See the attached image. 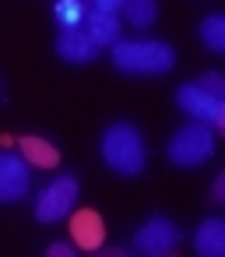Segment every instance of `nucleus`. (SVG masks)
<instances>
[{
	"mask_svg": "<svg viewBox=\"0 0 225 257\" xmlns=\"http://www.w3.org/2000/svg\"><path fill=\"white\" fill-rule=\"evenodd\" d=\"M74 201H78V180H74V176H57V180L39 194V201H36V218H39V222H57V218H64V215H71Z\"/></svg>",
	"mask_w": 225,
	"mask_h": 257,
	"instance_id": "nucleus-5",
	"label": "nucleus"
},
{
	"mask_svg": "<svg viewBox=\"0 0 225 257\" xmlns=\"http://www.w3.org/2000/svg\"><path fill=\"white\" fill-rule=\"evenodd\" d=\"M113 50V67L127 74H165L176 67V50L158 39H120L109 46Z\"/></svg>",
	"mask_w": 225,
	"mask_h": 257,
	"instance_id": "nucleus-1",
	"label": "nucleus"
},
{
	"mask_svg": "<svg viewBox=\"0 0 225 257\" xmlns=\"http://www.w3.org/2000/svg\"><path fill=\"white\" fill-rule=\"evenodd\" d=\"M102 159L120 176H141L148 162V145L134 123H113L102 134Z\"/></svg>",
	"mask_w": 225,
	"mask_h": 257,
	"instance_id": "nucleus-2",
	"label": "nucleus"
},
{
	"mask_svg": "<svg viewBox=\"0 0 225 257\" xmlns=\"http://www.w3.org/2000/svg\"><path fill=\"white\" fill-rule=\"evenodd\" d=\"M32 187V173L29 162L22 155L0 152V204H18Z\"/></svg>",
	"mask_w": 225,
	"mask_h": 257,
	"instance_id": "nucleus-7",
	"label": "nucleus"
},
{
	"mask_svg": "<svg viewBox=\"0 0 225 257\" xmlns=\"http://www.w3.org/2000/svg\"><path fill=\"white\" fill-rule=\"evenodd\" d=\"M225 201V173H218L214 187H211V204H221Z\"/></svg>",
	"mask_w": 225,
	"mask_h": 257,
	"instance_id": "nucleus-17",
	"label": "nucleus"
},
{
	"mask_svg": "<svg viewBox=\"0 0 225 257\" xmlns=\"http://www.w3.org/2000/svg\"><path fill=\"white\" fill-rule=\"evenodd\" d=\"M81 29L88 32V39H92L95 46H113V43H120V18H116L113 11L88 8V15H85Z\"/></svg>",
	"mask_w": 225,
	"mask_h": 257,
	"instance_id": "nucleus-10",
	"label": "nucleus"
},
{
	"mask_svg": "<svg viewBox=\"0 0 225 257\" xmlns=\"http://www.w3.org/2000/svg\"><path fill=\"white\" fill-rule=\"evenodd\" d=\"M92 4H95L99 11H113V15H116V11L123 8V0H92Z\"/></svg>",
	"mask_w": 225,
	"mask_h": 257,
	"instance_id": "nucleus-18",
	"label": "nucleus"
},
{
	"mask_svg": "<svg viewBox=\"0 0 225 257\" xmlns=\"http://www.w3.org/2000/svg\"><path fill=\"white\" fill-rule=\"evenodd\" d=\"M123 11H127V22L134 29H148L158 18V4H155V0H123Z\"/></svg>",
	"mask_w": 225,
	"mask_h": 257,
	"instance_id": "nucleus-14",
	"label": "nucleus"
},
{
	"mask_svg": "<svg viewBox=\"0 0 225 257\" xmlns=\"http://www.w3.org/2000/svg\"><path fill=\"white\" fill-rule=\"evenodd\" d=\"M57 53L67 60V64H92L95 60V53H99V46L88 39V32L78 25V29H60V36H57Z\"/></svg>",
	"mask_w": 225,
	"mask_h": 257,
	"instance_id": "nucleus-8",
	"label": "nucleus"
},
{
	"mask_svg": "<svg viewBox=\"0 0 225 257\" xmlns=\"http://www.w3.org/2000/svg\"><path fill=\"white\" fill-rule=\"evenodd\" d=\"M200 92H207V95H214V99H225V78L218 74V71H207V74H200L197 81H193Z\"/></svg>",
	"mask_w": 225,
	"mask_h": 257,
	"instance_id": "nucleus-16",
	"label": "nucleus"
},
{
	"mask_svg": "<svg viewBox=\"0 0 225 257\" xmlns=\"http://www.w3.org/2000/svg\"><path fill=\"white\" fill-rule=\"evenodd\" d=\"M134 246L148 257H162L169 250L179 246V229L172 218H162V215H151L137 232H134Z\"/></svg>",
	"mask_w": 225,
	"mask_h": 257,
	"instance_id": "nucleus-6",
	"label": "nucleus"
},
{
	"mask_svg": "<svg viewBox=\"0 0 225 257\" xmlns=\"http://www.w3.org/2000/svg\"><path fill=\"white\" fill-rule=\"evenodd\" d=\"M46 253H50V257H71V253H74V246H67V243H53Z\"/></svg>",
	"mask_w": 225,
	"mask_h": 257,
	"instance_id": "nucleus-19",
	"label": "nucleus"
},
{
	"mask_svg": "<svg viewBox=\"0 0 225 257\" xmlns=\"http://www.w3.org/2000/svg\"><path fill=\"white\" fill-rule=\"evenodd\" d=\"M22 159L29 166H39V169H57L60 148L46 138H22Z\"/></svg>",
	"mask_w": 225,
	"mask_h": 257,
	"instance_id": "nucleus-12",
	"label": "nucleus"
},
{
	"mask_svg": "<svg viewBox=\"0 0 225 257\" xmlns=\"http://www.w3.org/2000/svg\"><path fill=\"white\" fill-rule=\"evenodd\" d=\"M200 43L211 53H221L225 50V18L221 15H211V18L200 22Z\"/></svg>",
	"mask_w": 225,
	"mask_h": 257,
	"instance_id": "nucleus-15",
	"label": "nucleus"
},
{
	"mask_svg": "<svg viewBox=\"0 0 225 257\" xmlns=\"http://www.w3.org/2000/svg\"><path fill=\"white\" fill-rule=\"evenodd\" d=\"M88 8H85V0H57L53 4V22L60 29H78L85 22Z\"/></svg>",
	"mask_w": 225,
	"mask_h": 257,
	"instance_id": "nucleus-13",
	"label": "nucleus"
},
{
	"mask_svg": "<svg viewBox=\"0 0 225 257\" xmlns=\"http://www.w3.org/2000/svg\"><path fill=\"white\" fill-rule=\"evenodd\" d=\"M193 246L204 257H221L225 253V222L221 218H204L197 236H193Z\"/></svg>",
	"mask_w": 225,
	"mask_h": 257,
	"instance_id": "nucleus-11",
	"label": "nucleus"
},
{
	"mask_svg": "<svg viewBox=\"0 0 225 257\" xmlns=\"http://www.w3.org/2000/svg\"><path fill=\"white\" fill-rule=\"evenodd\" d=\"M71 239H74V246H81V250H99V246L106 243V229H102L99 211H92V208L74 211V218H71Z\"/></svg>",
	"mask_w": 225,
	"mask_h": 257,
	"instance_id": "nucleus-9",
	"label": "nucleus"
},
{
	"mask_svg": "<svg viewBox=\"0 0 225 257\" xmlns=\"http://www.w3.org/2000/svg\"><path fill=\"white\" fill-rule=\"evenodd\" d=\"M176 106H179L190 120H197V123H207V127H225V99H214V95L200 92L193 81L176 88Z\"/></svg>",
	"mask_w": 225,
	"mask_h": 257,
	"instance_id": "nucleus-4",
	"label": "nucleus"
},
{
	"mask_svg": "<svg viewBox=\"0 0 225 257\" xmlns=\"http://www.w3.org/2000/svg\"><path fill=\"white\" fill-rule=\"evenodd\" d=\"M165 155L176 166H200V162H207L214 155V134H211V127L207 123H197V120L186 123V127H179L169 138Z\"/></svg>",
	"mask_w": 225,
	"mask_h": 257,
	"instance_id": "nucleus-3",
	"label": "nucleus"
}]
</instances>
